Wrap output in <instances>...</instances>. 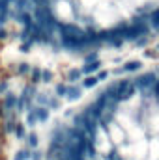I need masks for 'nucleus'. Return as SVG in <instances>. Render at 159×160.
Segmentation results:
<instances>
[{
    "label": "nucleus",
    "mask_w": 159,
    "mask_h": 160,
    "mask_svg": "<svg viewBox=\"0 0 159 160\" xmlns=\"http://www.w3.org/2000/svg\"><path fill=\"white\" fill-rule=\"evenodd\" d=\"M30 110H32V114H34V118H36L38 123H45V121L49 119V108H45V106H34Z\"/></svg>",
    "instance_id": "obj_1"
},
{
    "label": "nucleus",
    "mask_w": 159,
    "mask_h": 160,
    "mask_svg": "<svg viewBox=\"0 0 159 160\" xmlns=\"http://www.w3.org/2000/svg\"><path fill=\"white\" fill-rule=\"evenodd\" d=\"M99 69H101V62L97 60V62H92V63H84L82 69H80V73L86 75V77H92L94 73H99Z\"/></svg>",
    "instance_id": "obj_2"
},
{
    "label": "nucleus",
    "mask_w": 159,
    "mask_h": 160,
    "mask_svg": "<svg viewBox=\"0 0 159 160\" xmlns=\"http://www.w3.org/2000/svg\"><path fill=\"white\" fill-rule=\"evenodd\" d=\"M82 95V88L77 86V84H68V93H66V99L69 101H75Z\"/></svg>",
    "instance_id": "obj_3"
},
{
    "label": "nucleus",
    "mask_w": 159,
    "mask_h": 160,
    "mask_svg": "<svg viewBox=\"0 0 159 160\" xmlns=\"http://www.w3.org/2000/svg\"><path fill=\"white\" fill-rule=\"evenodd\" d=\"M140 67H142V63H140L139 60H133V62L123 63V67H120L116 73H131V71H139Z\"/></svg>",
    "instance_id": "obj_4"
},
{
    "label": "nucleus",
    "mask_w": 159,
    "mask_h": 160,
    "mask_svg": "<svg viewBox=\"0 0 159 160\" xmlns=\"http://www.w3.org/2000/svg\"><path fill=\"white\" fill-rule=\"evenodd\" d=\"M99 82H97V78H96V75H92V77H84V80L80 82V88L82 89H92L94 86H97Z\"/></svg>",
    "instance_id": "obj_5"
},
{
    "label": "nucleus",
    "mask_w": 159,
    "mask_h": 160,
    "mask_svg": "<svg viewBox=\"0 0 159 160\" xmlns=\"http://www.w3.org/2000/svg\"><path fill=\"white\" fill-rule=\"evenodd\" d=\"M82 77V73H80V69H71L69 73H68V84H77V80Z\"/></svg>",
    "instance_id": "obj_6"
},
{
    "label": "nucleus",
    "mask_w": 159,
    "mask_h": 160,
    "mask_svg": "<svg viewBox=\"0 0 159 160\" xmlns=\"http://www.w3.org/2000/svg\"><path fill=\"white\" fill-rule=\"evenodd\" d=\"M66 93H68V84H56V88H54V95H56L58 99H64Z\"/></svg>",
    "instance_id": "obj_7"
},
{
    "label": "nucleus",
    "mask_w": 159,
    "mask_h": 160,
    "mask_svg": "<svg viewBox=\"0 0 159 160\" xmlns=\"http://www.w3.org/2000/svg\"><path fill=\"white\" fill-rule=\"evenodd\" d=\"M26 142H28V147H38V143H40V140H38V134H28V138H26Z\"/></svg>",
    "instance_id": "obj_8"
},
{
    "label": "nucleus",
    "mask_w": 159,
    "mask_h": 160,
    "mask_svg": "<svg viewBox=\"0 0 159 160\" xmlns=\"http://www.w3.org/2000/svg\"><path fill=\"white\" fill-rule=\"evenodd\" d=\"M97 56H99V54H97V50H94L92 54H86V56H84V63H92V62H97Z\"/></svg>",
    "instance_id": "obj_9"
},
{
    "label": "nucleus",
    "mask_w": 159,
    "mask_h": 160,
    "mask_svg": "<svg viewBox=\"0 0 159 160\" xmlns=\"http://www.w3.org/2000/svg\"><path fill=\"white\" fill-rule=\"evenodd\" d=\"M109 77V71H101V73H97L96 75V78H97V82H103V80Z\"/></svg>",
    "instance_id": "obj_10"
},
{
    "label": "nucleus",
    "mask_w": 159,
    "mask_h": 160,
    "mask_svg": "<svg viewBox=\"0 0 159 160\" xmlns=\"http://www.w3.org/2000/svg\"><path fill=\"white\" fill-rule=\"evenodd\" d=\"M41 75H43V69H40V67H34L32 69V77L34 78H41Z\"/></svg>",
    "instance_id": "obj_11"
},
{
    "label": "nucleus",
    "mask_w": 159,
    "mask_h": 160,
    "mask_svg": "<svg viewBox=\"0 0 159 160\" xmlns=\"http://www.w3.org/2000/svg\"><path fill=\"white\" fill-rule=\"evenodd\" d=\"M17 136H19V138H23V136H26V130H25V125H19V127H17Z\"/></svg>",
    "instance_id": "obj_12"
},
{
    "label": "nucleus",
    "mask_w": 159,
    "mask_h": 160,
    "mask_svg": "<svg viewBox=\"0 0 159 160\" xmlns=\"http://www.w3.org/2000/svg\"><path fill=\"white\" fill-rule=\"evenodd\" d=\"M41 78L45 80V82H49V80L52 78V75H51V71H47V69H45V71H43V75H41Z\"/></svg>",
    "instance_id": "obj_13"
},
{
    "label": "nucleus",
    "mask_w": 159,
    "mask_h": 160,
    "mask_svg": "<svg viewBox=\"0 0 159 160\" xmlns=\"http://www.w3.org/2000/svg\"><path fill=\"white\" fill-rule=\"evenodd\" d=\"M40 158H41V155L38 151H34V153H32V160H40Z\"/></svg>",
    "instance_id": "obj_14"
}]
</instances>
